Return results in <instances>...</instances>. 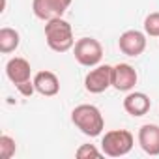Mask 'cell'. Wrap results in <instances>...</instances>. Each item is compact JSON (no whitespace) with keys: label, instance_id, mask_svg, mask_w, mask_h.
<instances>
[{"label":"cell","instance_id":"cell-1","mask_svg":"<svg viewBox=\"0 0 159 159\" xmlns=\"http://www.w3.org/2000/svg\"><path fill=\"white\" fill-rule=\"evenodd\" d=\"M71 122L86 137H99L105 129V120H103L101 111L90 103L77 105L71 111Z\"/></svg>","mask_w":159,"mask_h":159},{"label":"cell","instance_id":"cell-2","mask_svg":"<svg viewBox=\"0 0 159 159\" xmlns=\"http://www.w3.org/2000/svg\"><path fill=\"white\" fill-rule=\"evenodd\" d=\"M45 41H47L51 51H54V52H67L75 45L71 25L66 19H62V17L47 21L45 23Z\"/></svg>","mask_w":159,"mask_h":159},{"label":"cell","instance_id":"cell-3","mask_svg":"<svg viewBox=\"0 0 159 159\" xmlns=\"http://www.w3.org/2000/svg\"><path fill=\"white\" fill-rule=\"evenodd\" d=\"M135 146V137L127 129H111L101 139V152L109 157H124Z\"/></svg>","mask_w":159,"mask_h":159},{"label":"cell","instance_id":"cell-4","mask_svg":"<svg viewBox=\"0 0 159 159\" xmlns=\"http://www.w3.org/2000/svg\"><path fill=\"white\" fill-rule=\"evenodd\" d=\"M73 56L84 67H96L103 58V47L96 38H81L73 45Z\"/></svg>","mask_w":159,"mask_h":159},{"label":"cell","instance_id":"cell-5","mask_svg":"<svg viewBox=\"0 0 159 159\" xmlns=\"http://www.w3.org/2000/svg\"><path fill=\"white\" fill-rule=\"evenodd\" d=\"M112 86V66L98 64L84 77V88L90 94H103Z\"/></svg>","mask_w":159,"mask_h":159},{"label":"cell","instance_id":"cell-6","mask_svg":"<svg viewBox=\"0 0 159 159\" xmlns=\"http://www.w3.org/2000/svg\"><path fill=\"white\" fill-rule=\"evenodd\" d=\"M73 0H32V11L41 21H51L62 17Z\"/></svg>","mask_w":159,"mask_h":159},{"label":"cell","instance_id":"cell-7","mask_svg":"<svg viewBox=\"0 0 159 159\" xmlns=\"http://www.w3.org/2000/svg\"><path fill=\"white\" fill-rule=\"evenodd\" d=\"M118 47L125 56H131V58L140 56L146 51V32L125 30L118 39Z\"/></svg>","mask_w":159,"mask_h":159},{"label":"cell","instance_id":"cell-8","mask_svg":"<svg viewBox=\"0 0 159 159\" xmlns=\"http://www.w3.org/2000/svg\"><path fill=\"white\" fill-rule=\"evenodd\" d=\"M139 81L137 69L129 64H116L112 66V88L118 92H131Z\"/></svg>","mask_w":159,"mask_h":159},{"label":"cell","instance_id":"cell-9","mask_svg":"<svg viewBox=\"0 0 159 159\" xmlns=\"http://www.w3.org/2000/svg\"><path fill=\"white\" fill-rule=\"evenodd\" d=\"M150 109H152V99L144 92H133L131 90L124 98V111L129 116H133V118H139V116L148 114Z\"/></svg>","mask_w":159,"mask_h":159},{"label":"cell","instance_id":"cell-10","mask_svg":"<svg viewBox=\"0 0 159 159\" xmlns=\"http://www.w3.org/2000/svg\"><path fill=\"white\" fill-rule=\"evenodd\" d=\"M139 146L148 155H159V125L157 124H144L139 129Z\"/></svg>","mask_w":159,"mask_h":159},{"label":"cell","instance_id":"cell-11","mask_svg":"<svg viewBox=\"0 0 159 159\" xmlns=\"http://www.w3.org/2000/svg\"><path fill=\"white\" fill-rule=\"evenodd\" d=\"M6 75H8V79H10L15 86L21 84V83L30 81V75H32L30 62L26 58H21V56L10 58L8 64H6Z\"/></svg>","mask_w":159,"mask_h":159},{"label":"cell","instance_id":"cell-12","mask_svg":"<svg viewBox=\"0 0 159 159\" xmlns=\"http://www.w3.org/2000/svg\"><path fill=\"white\" fill-rule=\"evenodd\" d=\"M34 86L36 92L45 96V98H52L60 92V79L56 77V73L52 71H38L34 75Z\"/></svg>","mask_w":159,"mask_h":159},{"label":"cell","instance_id":"cell-13","mask_svg":"<svg viewBox=\"0 0 159 159\" xmlns=\"http://www.w3.org/2000/svg\"><path fill=\"white\" fill-rule=\"evenodd\" d=\"M19 43H21V34L15 28H10V26L0 28V52L2 54L13 52L19 47Z\"/></svg>","mask_w":159,"mask_h":159},{"label":"cell","instance_id":"cell-14","mask_svg":"<svg viewBox=\"0 0 159 159\" xmlns=\"http://www.w3.org/2000/svg\"><path fill=\"white\" fill-rule=\"evenodd\" d=\"M17 152V144L15 139H11L10 135H0V157L2 159H11Z\"/></svg>","mask_w":159,"mask_h":159},{"label":"cell","instance_id":"cell-15","mask_svg":"<svg viewBox=\"0 0 159 159\" xmlns=\"http://www.w3.org/2000/svg\"><path fill=\"white\" fill-rule=\"evenodd\" d=\"M144 32L146 36L159 38V11H152L144 19Z\"/></svg>","mask_w":159,"mask_h":159},{"label":"cell","instance_id":"cell-16","mask_svg":"<svg viewBox=\"0 0 159 159\" xmlns=\"http://www.w3.org/2000/svg\"><path fill=\"white\" fill-rule=\"evenodd\" d=\"M103 155V152L101 150H98L94 144H81L77 148V152H75V157L77 159H88V157H101Z\"/></svg>","mask_w":159,"mask_h":159},{"label":"cell","instance_id":"cell-17","mask_svg":"<svg viewBox=\"0 0 159 159\" xmlns=\"http://www.w3.org/2000/svg\"><path fill=\"white\" fill-rule=\"evenodd\" d=\"M15 88L19 90V94H21V96H25V98H30V96L36 92V86H34V79H30V81H26V83H21V84H17Z\"/></svg>","mask_w":159,"mask_h":159}]
</instances>
